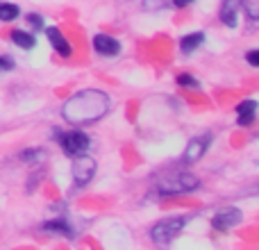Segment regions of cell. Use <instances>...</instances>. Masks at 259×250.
<instances>
[{
    "mask_svg": "<svg viewBox=\"0 0 259 250\" xmlns=\"http://www.w3.org/2000/svg\"><path fill=\"white\" fill-rule=\"evenodd\" d=\"M173 0H143V9L146 12H161V9L170 7Z\"/></svg>",
    "mask_w": 259,
    "mask_h": 250,
    "instance_id": "ac0fdd59",
    "label": "cell"
},
{
    "mask_svg": "<svg viewBox=\"0 0 259 250\" xmlns=\"http://www.w3.org/2000/svg\"><path fill=\"white\" fill-rule=\"evenodd\" d=\"M246 62L250 64V66H257V64H259V55H257V50H250V53L246 55Z\"/></svg>",
    "mask_w": 259,
    "mask_h": 250,
    "instance_id": "7402d4cb",
    "label": "cell"
},
{
    "mask_svg": "<svg viewBox=\"0 0 259 250\" xmlns=\"http://www.w3.org/2000/svg\"><path fill=\"white\" fill-rule=\"evenodd\" d=\"M12 41L23 50H32L36 46V36L25 30H12Z\"/></svg>",
    "mask_w": 259,
    "mask_h": 250,
    "instance_id": "5bb4252c",
    "label": "cell"
},
{
    "mask_svg": "<svg viewBox=\"0 0 259 250\" xmlns=\"http://www.w3.org/2000/svg\"><path fill=\"white\" fill-rule=\"evenodd\" d=\"M25 23L32 27V32H44V27H46L41 14H25Z\"/></svg>",
    "mask_w": 259,
    "mask_h": 250,
    "instance_id": "d6986e66",
    "label": "cell"
},
{
    "mask_svg": "<svg viewBox=\"0 0 259 250\" xmlns=\"http://www.w3.org/2000/svg\"><path fill=\"white\" fill-rule=\"evenodd\" d=\"M257 116V103L255 100H243V103L237 105V123L241 128H248V125L255 123Z\"/></svg>",
    "mask_w": 259,
    "mask_h": 250,
    "instance_id": "8fae6325",
    "label": "cell"
},
{
    "mask_svg": "<svg viewBox=\"0 0 259 250\" xmlns=\"http://www.w3.org/2000/svg\"><path fill=\"white\" fill-rule=\"evenodd\" d=\"M175 82H178V87H182V89H200V82H198L191 73H180V75L175 77Z\"/></svg>",
    "mask_w": 259,
    "mask_h": 250,
    "instance_id": "e0dca14e",
    "label": "cell"
},
{
    "mask_svg": "<svg viewBox=\"0 0 259 250\" xmlns=\"http://www.w3.org/2000/svg\"><path fill=\"white\" fill-rule=\"evenodd\" d=\"M202 44H205V34H202V32H191V34L180 39V50H182L184 55H189V53L200 48Z\"/></svg>",
    "mask_w": 259,
    "mask_h": 250,
    "instance_id": "4fadbf2b",
    "label": "cell"
},
{
    "mask_svg": "<svg viewBox=\"0 0 259 250\" xmlns=\"http://www.w3.org/2000/svg\"><path fill=\"white\" fill-rule=\"evenodd\" d=\"M200 187V180L193 173H173L157 182V191L161 196H175V193H191Z\"/></svg>",
    "mask_w": 259,
    "mask_h": 250,
    "instance_id": "3957f363",
    "label": "cell"
},
{
    "mask_svg": "<svg viewBox=\"0 0 259 250\" xmlns=\"http://www.w3.org/2000/svg\"><path fill=\"white\" fill-rule=\"evenodd\" d=\"M96 169H98V164H96L94 157L89 155H75V159H73V166H71V173H73V182L77 184V187H87V184L91 182V178L96 175Z\"/></svg>",
    "mask_w": 259,
    "mask_h": 250,
    "instance_id": "5b68a950",
    "label": "cell"
},
{
    "mask_svg": "<svg viewBox=\"0 0 259 250\" xmlns=\"http://www.w3.org/2000/svg\"><path fill=\"white\" fill-rule=\"evenodd\" d=\"M12 68H14V59L0 55V71H12Z\"/></svg>",
    "mask_w": 259,
    "mask_h": 250,
    "instance_id": "44dd1931",
    "label": "cell"
},
{
    "mask_svg": "<svg viewBox=\"0 0 259 250\" xmlns=\"http://www.w3.org/2000/svg\"><path fill=\"white\" fill-rule=\"evenodd\" d=\"M91 46H94V50L98 55H103V57H116V55H121V41L109 34H96L94 39H91Z\"/></svg>",
    "mask_w": 259,
    "mask_h": 250,
    "instance_id": "ba28073f",
    "label": "cell"
},
{
    "mask_svg": "<svg viewBox=\"0 0 259 250\" xmlns=\"http://www.w3.org/2000/svg\"><path fill=\"white\" fill-rule=\"evenodd\" d=\"M209 146H211V134H200V137L191 139L182 152V161L184 164H196L198 159L205 157V152L209 150Z\"/></svg>",
    "mask_w": 259,
    "mask_h": 250,
    "instance_id": "52a82bcc",
    "label": "cell"
},
{
    "mask_svg": "<svg viewBox=\"0 0 259 250\" xmlns=\"http://www.w3.org/2000/svg\"><path fill=\"white\" fill-rule=\"evenodd\" d=\"M21 16V7L14 3H0V21L3 23H12Z\"/></svg>",
    "mask_w": 259,
    "mask_h": 250,
    "instance_id": "9a60e30c",
    "label": "cell"
},
{
    "mask_svg": "<svg viewBox=\"0 0 259 250\" xmlns=\"http://www.w3.org/2000/svg\"><path fill=\"white\" fill-rule=\"evenodd\" d=\"M46 157H48V152H46L44 148H30V150L21 152V159L27 161V164H44Z\"/></svg>",
    "mask_w": 259,
    "mask_h": 250,
    "instance_id": "2e32d148",
    "label": "cell"
},
{
    "mask_svg": "<svg viewBox=\"0 0 259 250\" xmlns=\"http://www.w3.org/2000/svg\"><path fill=\"white\" fill-rule=\"evenodd\" d=\"M112 109V98L100 89H82L64 103L62 118L71 125H94Z\"/></svg>",
    "mask_w": 259,
    "mask_h": 250,
    "instance_id": "6da1fadb",
    "label": "cell"
},
{
    "mask_svg": "<svg viewBox=\"0 0 259 250\" xmlns=\"http://www.w3.org/2000/svg\"><path fill=\"white\" fill-rule=\"evenodd\" d=\"M191 3H196V0H173V5H175V7H180V9H182V7H189Z\"/></svg>",
    "mask_w": 259,
    "mask_h": 250,
    "instance_id": "603a6c76",
    "label": "cell"
},
{
    "mask_svg": "<svg viewBox=\"0 0 259 250\" xmlns=\"http://www.w3.org/2000/svg\"><path fill=\"white\" fill-rule=\"evenodd\" d=\"M241 9L255 21L257 18V0H241Z\"/></svg>",
    "mask_w": 259,
    "mask_h": 250,
    "instance_id": "ffe728a7",
    "label": "cell"
},
{
    "mask_svg": "<svg viewBox=\"0 0 259 250\" xmlns=\"http://www.w3.org/2000/svg\"><path fill=\"white\" fill-rule=\"evenodd\" d=\"M46 36H48L50 46L55 48V53H57L59 57L68 59V57L73 55V46L68 44V39L62 34V32L57 30V27H46Z\"/></svg>",
    "mask_w": 259,
    "mask_h": 250,
    "instance_id": "9c48e42d",
    "label": "cell"
},
{
    "mask_svg": "<svg viewBox=\"0 0 259 250\" xmlns=\"http://www.w3.org/2000/svg\"><path fill=\"white\" fill-rule=\"evenodd\" d=\"M41 230H46V232H50V234H62V237H66V239H73V228L62 216H57V219H53V221H46V223L41 225Z\"/></svg>",
    "mask_w": 259,
    "mask_h": 250,
    "instance_id": "7c38bea8",
    "label": "cell"
},
{
    "mask_svg": "<svg viewBox=\"0 0 259 250\" xmlns=\"http://www.w3.org/2000/svg\"><path fill=\"white\" fill-rule=\"evenodd\" d=\"M55 139H57L59 148L71 157L82 155V152H87L89 146H91L89 134H84L82 130H68V132H59V130H55Z\"/></svg>",
    "mask_w": 259,
    "mask_h": 250,
    "instance_id": "277c9868",
    "label": "cell"
},
{
    "mask_svg": "<svg viewBox=\"0 0 259 250\" xmlns=\"http://www.w3.org/2000/svg\"><path fill=\"white\" fill-rule=\"evenodd\" d=\"M239 12H241V0H223L221 5V23L228 27H237Z\"/></svg>",
    "mask_w": 259,
    "mask_h": 250,
    "instance_id": "30bf717a",
    "label": "cell"
},
{
    "mask_svg": "<svg viewBox=\"0 0 259 250\" xmlns=\"http://www.w3.org/2000/svg\"><path fill=\"white\" fill-rule=\"evenodd\" d=\"M189 223V216H170V219L157 221L150 228V239L157 246H166V243L175 241L180 237V232L184 230V225Z\"/></svg>",
    "mask_w": 259,
    "mask_h": 250,
    "instance_id": "7a4b0ae2",
    "label": "cell"
},
{
    "mask_svg": "<svg viewBox=\"0 0 259 250\" xmlns=\"http://www.w3.org/2000/svg\"><path fill=\"white\" fill-rule=\"evenodd\" d=\"M241 221H243L241 210H237V207H223V210H219L214 214V219H211V228L219 230V232H225V230L237 228Z\"/></svg>",
    "mask_w": 259,
    "mask_h": 250,
    "instance_id": "8992f818",
    "label": "cell"
}]
</instances>
